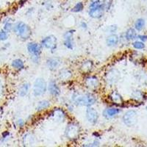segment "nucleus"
I'll use <instances>...</instances> for the list:
<instances>
[{
  "mask_svg": "<svg viewBox=\"0 0 147 147\" xmlns=\"http://www.w3.org/2000/svg\"><path fill=\"white\" fill-rule=\"evenodd\" d=\"M71 100L77 106H90L93 105L96 102V98L92 94H79L75 93L72 95Z\"/></svg>",
  "mask_w": 147,
  "mask_h": 147,
  "instance_id": "f257e3e1",
  "label": "nucleus"
},
{
  "mask_svg": "<svg viewBox=\"0 0 147 147\" xmlns=\"http://www.w3.org/2000/svg\"><path fill=\"white\" fill-rule=\"evenodd\" d=\"M13 30L15 33L22 40H27L32 35V31L30 27L25 23L22 22L16 24Z\"/></svg>",
  "mask_w": 147,
  "mask_h": 147,
  "instance_id": "f03ea898",
  "label": "nucleus"
},
{
  "mask_svg": "<svg viewBox=\"0 0 147 147\" xmlns=\"http://www.w3.org/2000/svg\"><path fill=\"white\" fill-rule=\"evenodd\" d=\"M105 8L102 5V2L99 0L95 2H91L89 6L88 14L93 18H100L103 16L105 13Z\"/></svg>",
  "mask_w": 147,
  "mask_h": 147,
  "instance_id": "7ed1b4c3",
  "label": "nucleus"
},
{
  "mask_svg": "<svg viewBox=\"0 0 147 147\" xmlns=\"http://www.w3.org/2000/svg\"><path fill=\"white\" fill-rule=\"evenodd\" d=\"M47 85L45 80L43 78H38L35 80L33 85V95L35 96H40L47 91Z\"/></svg>",
  "mask_w": 147,
  "mask_h": 147,
  "instance_id": "20e7f679",
  "label": "nucleus"
},
{
  "mask_svg": "<svg viewBox=\"0 0 147 147\" xmlns=\"http://www.w3.org/2000/svg\"><path fill=\"white\" fill-rule=\"evenodd\" d=\"M80 127L77 124L71 123L67 126L65 131V135L67 138L70 140L76 139L80 135Z\"/></svg>",
  "mask_w": 147,
  "mask_h": 147,
  "instance_id": "39448f33",
  "label": "nucleus"
},
{
  "mask_svg": "<svg viewBox=\"0 0 147 147\" xmlns=\"http://www.w3.org/2000/svg\"><path fill=\"white\" fill-rule=\"evenodd\" d=\"M123 121L128 127H132L137 123L138 114L135 110H129L123 116Z\"/></svg>",
  "mask_w": 147,
  "mask_h": 147,
  "instance_id": "423d86ee",
  "label": "nucleus"
},
{
  "mask_svg": "<svg viewBox=\"0 0 147 147\" xmlns=\"http://www.w3.org/2000/svg\"><path fill=\"white\" fill-rule=\"evenodd\" d=\"M57 38L56 37L53 35H49L44 38L41 41V46L44 48L47 49H50V50H55L57 48Z\"/></svg>",
  "mask_w": 147,
  "mask_h": 147,
  "instance_id": "0eeeda50",
  "label": "nucleus"
},
{
  "mask_svg": "<svg viewBox=\"0 0 147 147\" xmlns=\"http://www.w3.org/2000/svg\"><path fill=\"white\" fill-rule=\"evenodd\" d=\"M86 118L89 123L95 124L99 119V113L94 108L88 107L86 110Z\"/></svg>",
  "mask_w": 147,
  "mask_h": 147,
  "instance_id": "6e6552de",
  "label": "nucleus"
},
{
  "mask_svg": "<svg viewBox=\"0 0 147 147\" xmlns=\"http://www.w3.org/2000/svg\"><path fill=\"white\" fill-rule=\"evenodd\" d=\"M75 32L74 30H69L68 32H65L64 34V45L66 48L69 49H73V34Z\"/></svg>",
  "mask_w": 147,
  "mask_h": 147,
  "instance_id": "1a4fd4ad",
  "label": "nucleus"
},
{
  "mask_svg": "<svg viewBox=\"0 0 147 147\" xmlns=\"http://www.w3.org/2000/svg\"><path fill=\"white\" fill-rule=\"evenodd\" d=\"M119 77H120L119 72L115 69H112L106 74V80L109 83L113 84L119 80Z\"/></svg>",
  "mask_w": 147,
  "mask_h": 147,
  "instance_id": "9d476101",
  "label": "nucleus"
},
{
  "mask_svg": "<svg viewBox=\"0 0 147 147\" xmlns=\"http://www.w3.org/2000/svg\"><path fill=\"white\" fill-rule=\"evenodd\" d=\"M27 50L28 52L31 55H38L40 56V52H41V49H40V46L38 45L36 43H29L27 44Z\"/></svg>",
  "mask_w": 147,
  "mask_h": 147,
  "instance_id": "9b49d317",
  "label": "nucleus"
},
{
  "mask_svg": "<svg viewBox=\"0 0 147 147\" xmlns=\"http://www.w3.org/2000/svg\"><path fill=\"white\" fill-rule=\"evenodd\" d=\"M85 85L88 88L90 89H96L99 87V79L94 76H90L85 78Z\"/></svg>",
  "mask_w": 147,
  "mask_h": 147,
  "instance_id": "f8f14e48",
  "label": "nucleus"
},
{
  "mask_svg": "<svg viewBox=\"0 0 147 147\" xmlns=\"http://www.w3.org/2000/svg\"><path fill=\"white\" fill-rule=\"evenodd\" d=\"M121 112L120 109L115 108V107H110L107 108L103 111V116L107 119H113L118 115Z\"/></svg>",
  "mask_w": 147,
  "mask_h": 147,
  "instance_id": "ddd939ff",
  "label": "nucleus"
},
{
  "mask_svg": "<svg viewBox=\"0 0 147 147\" xmlns=\"http://www.w3.org/2000/svg\"><path fill=\"white\" fill-rule=\"evenodd\" d=\"M52 115L54 120L58 122L63 121L65 117V114L64 111L60 108H56L55 110H54Z\"/></svg>",
  "mask_w": 147,
  "mask_h": 147,
  "instance_id": "4468645a",
  "label": "nucleus"
},
{
  "mask_svg": "<svg viewBox=\"0 0 147 147\" xmlns=\"http://www.w3.org/2000/svg\"><path fill=\"white\" fill-rule=\"evenodd\" d=\"M48 90L49 94H52V96H58L60 93V88H59V87L55 81H50L49 82L48 85Z\"/></svg>",
  "mask_w": 147,
  "mask_h": 147,
  "instance_id": "2eb2a0df",
  "label": "nucleus"
},
{
  "mask_svg": "<svg viewBox=\"0 0 147 147\" xmlns=\"http://www.w3.org/2000/svg\"><path fill=\"white\" fill-rule=\"evenodd\" d=\"M119 38L116 34H111L107 37L106 40V44L108 47H115L119 44Z\"/></svg>",
  "mask_w": 147,
  "mask_h": 147,
  "instance_id": "dca6fc26",
  "label": "nucleus"
},
{
  "mask_svg": "<svg viewBox=\"0 0 147 147\" xmlns=\"http://www.w3.org/2000/svg\"><path fill=\"white\" fill-rule=\"evenodd\" d=\"M60 60L58 58H49L47 60V65L51 71H55L60 65Z\"/></svg>",
  "mask_w": 147,
  "mask_h": 147,
  "instance_id": "f3484780",
  "label": "nucleus"
},
{
  "mask_svg": "<svg viewBox=\"0 0 147 147\" xmlns=\"http://www.w3.org/2000/svg\"><path fill=\"white\" fill-rule=\"evenodd\" d=\"M35 143V138L32 134H26L23 138V144L24 146H32Z\"/></svg>",
  "mask_w": 147,
  "mask_h": 147,
  "instance_id": "a211bd4d",
  "label": "nucleus"
},
{
  "mask_svg": "<svg viewBox=\"0 0 147 147\" xmlns=\"http://www.w3.org/2000/svg\"><path fill=\"white\" fill-rule=\"evenodd\" d=\"M71 72L68 69H62L59 72V78L63 81L68 80L71 77Z\"/></svg>",
  "mask_w": 147,
  "mask_h": 147,
  "instance_id": "6ab92c4d",
  "label": "nucleus"
},
{
  "mask_svg": "<svg viewBox=\"0 0 147 147\" xmlns=\"http://www.w3.org/2000/svg\"><path fill=\"white\" fill-rule=\"evenodd\" d=\"M110 99L113 101V102L115 104H122V102H123L122 96L115 90H114L113 92L111 93V94H110Z\"/></svg>",
  "mask_w": 147,
  "mask_h": 147,
  "instance_id": "aec40b11",
  "label": "nucleus"
},
{
  "mask_svg": "<svg viewBox=\"0 0 147 147\" xmlns=\"http://www.w3.org/2000/svg\"><path fill=\"white\" fill-rule=\"evenodd\" d=\"M49 107H50V102L47 100H42L38 102L36 109L38 111H41V110H44L49 108Z\"/></svg>",
  "mask_w": 147,
  "mask_h": 147,
  "instance_id": "412c9836",
  "label": "nucleus"
},
{
  "mask_svg": "<svg viewBox=\"0 0 147 147\" xmlns=\"http://www.w3.org/2000/svg\"><path fill=\"white\" fill-rule=\"evenodd\" d=\"M137 38V33L135 29L129 28L126 32V38L129 40H134Z\"/></svg>",
  "mask_w": 147,
  "mask_h": 147,
  "instance_id": "4be33fe9",
  "label": "nucleus"
},
{
  "mask_svg": "<svg viewBox=\"0 0 147 147\" xmlns=\"http://www.w3.org/2000/svg\"><path fill=\"white\" fill-rule=\"evenodd\" d=\"M12 66L13 67L14 69L20 70V69H22L24 68V62L21 59H16V60H13Z\"/></svg>",
  "mask_w": 147,
  "mask_h": 147,
  "instance_id": "5701e85b",
  "label": "nucleus"
},
{
  "mask_svg": "<svg viewBox=\"0 0 147 147\" xmlns=\"http://www.w3.org/2000/svg\"><path fill=\"white\" fill-rule=\"evenodd\" d=\"M29 89H30V84H23V85H22V87L20 88V89H19V95H20V96H25L28 94Z\"/></svg>",
  "mask_w": 147,
  "mask_h": 147,
  "instance_id": "b1692460",
  "label": "nucleus"
},
{
  "mask_svg": "<svg viewBox=\"0 0 147 147\" xmlns=\"http://www.w3.org/2000/svg\"><path fill=\"white\" fill-rule=\"evenodd\" d=\"M92 68H93V62L90 60L85 61L81 66V69L84 72H88L89 71L91 70Z\"/></svg>",
  "mask_w": 147,
  "mask_h": 147,
  "instance_id": "393cba45",
  "label": "nucleus"
},
{
  "mask_svg": "<svg viewBox=\"0 0 147 147\" xmlns=\"http://www.w3.org/2000/svg\"><path fill=\"white\" fill-rule=\"evenodd\" d=\"M144 26H145V21L143 18H139L136 21V24H135V27L138 31H140L144 29Z\"/></svg>",
  "mask_w": 147,
  "mask_h": 147,
  "instance_id": "a878e982",
  "label": "nucleus"
},
{
  "mask_svg": "<svg viewBox=\"0 0 147 147\" xmlns=\"http://www.w3.org/2000/svg\"><path fill=\"white\" fill-rule=\"evenodd\" d=\"M132 97L136 100L140 101L144 98V94L140 90H136L132 94Z\"/></svg>",
  "mask_w": 147,
  "mask_h": 147,
  "instance_id": "bb28decb",
  "label": "nucleus"
},
{
  "mask_svg": "<svg viewBox=\"0 0 147 147\" xmlns=\"http://www.w3.org/2000/svg\"><path fill=\"white\" fill-rule=\"evenodd\" d=\"M113 0H102V5L105 10H109L112 6Z\"/></svg>",
  "mask_w": 147,
  "mask_h": 147,
  "instance_id": "cd10ccee",
  "label": "nucleus"
},
{
  "mask_svg": "<svg viewBox=\"0 0 147 147\" xmlns=\"http://www.w3.org/2000/svg\"><path fill=\"white\" fill-rule=\"evenodd\" d=\"M83 4L82 2H78L75 5V6L73 7V10L72 11L75 12V13H79V12H81L82 10H83Z\"/></svg>",
  "mask_w": 147,
  "mask_h": 147,
  "instance_id": "c85d7f7f",
  "label": "nucleus"
},
{
  "mask_svg": "<svg viewBox=\"0 0 147 147\" xmlns=\"http://www.w3.org/2000/svg\"><path fill=\"white\" fill-rule=\"evenodd\" d=\"M132 46L134 48L137 49H142L145 47V44L142 41H136L132 44Z\"/></svg>",
  "mask_w": 147,
  "mask_h": 147,
  "instance_id": "c756f323",
  "label": "nucleus"
},
{
  "mask_svg": "<svg viewBox=\"0 0 147 147\" xmlns=\"http://www.w3.org/2000/svg\"><path fill=\"white\" fill-rule=\"evenodd\" d=\"M13 29V26L10 22H7L5 24V26H4V30L5 31H6L7 32H10Z\"/></svg>",
  "mask_w": 147,
  "mask_h": 147,
  "instance_id": "7c9ffc66",
  "label": "nucleus"
},
{
  "mask_svg": "<svg viewBox=\"0 0 147 147\" xmlns=\"http://www.w3.org/2000/svg\"><path fill=\"white\" fill-rule=\"evenodd\" d=\"M7 38H8V34H7V32L5 31V30L0 31V40L5 41Z\"/></svg>",
  "mask_w": 147,
  "mask_h": 147,
  "instance_id": "2f4dec72",
  "label": "nucleus"
},
{
  "mask_svg": "<svg viewBox=\"0 0 147 147\" xmlns=\"http://www.w3.org/2000/svg\"><path fill=\"white\" fill-rule=\"evenodd\" d=\"M116 30H117V26L111 25V26H109V27H107V30H106V32H108V33L114 34L115 32H116Z\"/></svg>",
  "mask_w": 147,
  "mask_h": 147,
  "instance_id": "473e14b6",
  "label": "nucleus"
},
{
  "mask_svg": "<svg viewBox=\"0 0 147 147\" xmlns=\"http://www.w3.org/2000/svg\"><path fill=\"white\" fill-rule=\"evenodd\" d=\"M39 59H40V56H38V55H31V60L35 63H38Z\"/></svg>",
  "mask_w": 147,
  "mask_h": 147,
  "instance_id": "72a5a7b5",
  "label": "nucleus"
},
{
  "mask_svg": "<svg viewBox=\"0 0 147 147\" xmlns=\"http://www.w3.org/2000/svg\"><path fill=\"white\" fill-rule=\"evenodd\" d=\"M99 146V142L97 140H95L93 144H88V145H86V146Z\"/></svg>",
  "mask_w": 147,
  "mask_h": 147,
  "instance_id": "f704fd0d",
  "label": "nucleus"
},
{
  "mask_svg": "<svg viewBox=\"0 0 147 147\" xmlns=\"http://www.w3.org/2000/svg\"><path fill=\"white\" fill-rule=\"evenodd\" d=\"M138 38L141 41H146V40H147V35H138Z\"/></svg>",
  "mask_w": 147,
  "mask_h": 147,
  "instance_id": "c9c22d12",
  "label": "nucleus"
},
{
  "mask_svg": "<svg viewBox=\"0 0 147 147\" xmlns=\"http://www.w3.org/2000/svg\"><path fill=\"white\" fill-rule=\"evenodd\" d=\"M17 124L19 127H22L24 125V121L23 119H18V121H17Z\"/></svg>",
  "mask_w": 147,
  "mask_h": 147,
  "instance_id": "e433bc0d",
  "label": "nucleus"
},
{
  "mask_svg": "<svg viewBox=\"0 0 147 147\" xmlns=\"http://www.w3.org/2000/svg\"><path fill=\"white\" fill-rule=\"evenodd\" d=\"M80 26H81V27H82V28H83V29H87L88 28L87 24L85 23V22H81Z\"/></svg>",
  "mask_w": 147,
  "mask_h": 147,
  "instance_id": "4c0bfd02",
  "label": "nucleus"
},
{
  "mask_svg": "<svg viewBox=\"0 0 147 147\" xmlns=\"http://www.w3.org/2000/svg\"><path fill=\"white\" fill-rule=\"evenodd\" d=\"M91 2H95V1H97V0H90Z\"/></svg>",
  "mask_w": 147,
  "mask_h": 147,
  "instance_id": "58836bf2",
  "label": "nucleus"
},
{
  "mask_svg": "<svg viewBox=\"0 0 147 147\" xmlns=\"http://www.w3.org/2000/svg\"><path fill=\"white\" fill-rule=\"evenodd\" d=\"M146 110H147V107H146Z\"/></svg>",
  "mask_w": 147,
  "mask_h": 147,
  "instance_id": "ea45409f",
  "label": "nucleus"
}]
</instances>
